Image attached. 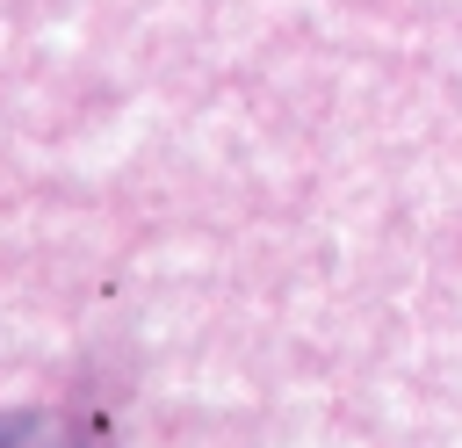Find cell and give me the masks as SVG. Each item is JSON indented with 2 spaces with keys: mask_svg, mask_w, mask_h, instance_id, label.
Segmentation results:
<instances>
[{
  "mask_svg": "<svg viewBox=\"0 0 462 448\" xmlns=\"http://www.w3.org/2000/svg\"><path fill=\"white\" fill-rule=\"evenodd\" d=\"M0 448H72V441H65L51 419H7V426H0Z\"/></svg>",
  "mask_w": 462,
  "mask_h": 448,
  "instance_id": "cell-1",
  "label": "cell"
}]
</instances>
